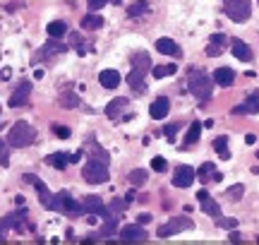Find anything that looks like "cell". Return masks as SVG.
Returning <instances> with one entry per match:
<instances>
[{
	"label": "cell",
	"instance_id": "b9f144b4",
	"mask_svg": "<svg viewBox=\"0 0 259 245\" xmlns=\"http://www.w3.org/2000/svg\"><path fill=\"white\" fill-rule=\"evenodd\" d=\"M0 166H3V169H8V166H10V154L5 149L0 151Z\"/></svg>",
	"mask_w": 259,
	"mask_h": 245
},
{
	"label": "cell",
	"instance_id": "83f0119b",
	"mask_svg": "<svg viewBox=\"0 0 259 245\" xmlns=\"http://www.w3.org/2000/svg\"><path fill=\"white\" fill-rule=\"evenodd\" d=\"M127 180L132 183V188H142V185L149 180V173L144 169H135V171H130Z\"/></svg>",
	"mask_w": 259,
	"mask_h": 245
},
{
	"label": "cell",
	"instance_id": "f6af8a7d",
	"mask_svg": "<svg viewBox=\"0 0 259 245\" xmlns=\"http://www.w3.org/2000/svg\"><path fill=\"white\" fill-rule=\"evenodd\" d=\"M228 240H231V243H240V240H242V236H240V233H235V231H233L231 236H228Z\"/></svg>",
	"mask_w": 259,
	"mask_h": 245
},
{
	"label": "cell",
	"instance_id": "484cf974",
	"mask_svg": "<svg viewBox=\"0 0 259 245\" xmlns=\"http://www.w3.org/2000/svg\"><path fill=\"white\" fill-rule=\"evenodd\" d=\"M213 149H216V154H219L223 161L231 159V151H228V137H226V135H221V137H216V140H213Z\"/></svg>",
	"mask_w": 259,
	"mask_h": 245
},
{
	"label": "cell",
	"instance_id": "d6a6232c",
	"mask_svg": "<svg viewBox=\"0 0 259 245\" xmlns=\"http://www.w3.org/2000/svg\"><path fill=\"white\" fill-rule=\"evenodd\" d=\"M199 135H202V123H192L190 125V130L185 135V144H194V142H199Z\"/></svg>",
	"mask_w": 259,
	"mask_h": 245
},
{
	"label": "cell",
	"instance_id": "44dd1931",
	"mask_svg": "<svg viewBox=\"0 0 259 245\" xmlns=\"http://www.w3.org/2000/svg\"><path fill=\"white\" fill-rule=\"evenodd\" d=\"M99 82H101L106 89H115V87H120L122 77H120V72H118V70H101Z\"/></svg>",
	"mask_w": 259,
	"mask_h": 245
},
{
	"label": "cell",
	"instance_id": "f546056e",
	"mask_svg": "<svg viewBox=\"0 0 259 245\" xmlns=\"http://www.w3.org/2000/svg\"><path fill=\"white\" fill-rule=\"evenodd\" d=\"M178 72V65H156L151 67V75L156 77V79H163V77H170Z\"/></svg>",
	"mask_w": 259,
	"mask_h": 245
},
{
	"label": "cell",
	"instance_id": "2e32d148",
	"mask_svg": "<svg viewBox=\"0 0 259 245\" xmlns=\"http://www.w3.org/2000/svg\"><path fill=\"white\" fill-rule=\"evenodd\" d=\"M197 178L202 180V183H219V180H223V176L216 171V164L206 161V164H202L197 169Z\"/></svg>",
	"mask_w": 259,
	"mask_h": 245
},
{
	"label": "cell",
	"instance_id": "8992f818",
	"mask_svg": "<svg viewBox=\"0 0 259 245\" xmlns=\"http://www.w3.org/2000/svg\"><path fill=\"white\" fill-rule=\"evenodd\" d=\"M192 226H194L192 219H187V217H176V219H170L168 224L158 226V238H170V236H176V233L190 231Z\"/></svg>",
	"mask_w": 259,
	"mask_h": 245
},
{
	"label": "cell",
	"instance_id": "c3c4849f",
	"mask_svg": "<svg viewBox=\"0 0 259 245\" xmlns=\"http://www.w3.org/2000/svg\"><path fill=\"white\" fill-rule=\"evenodd\" d=\"M245 140H247V144H254V142H257V137H254V135H247Z\"/></svg>",
	"mask_w": 259,
	"mask_h": 245
},
{
	"label": "cell",
	"instance_id": "277c9868",
	"mask_svg": "<svg viewBox=\"0 0 259 245\" xmlns=\"http://www.w3.org/2000/svg\"><path fill=\"white\" fill-rule=\"evenodd\" d=\"M223 10L233 22H247L252 15V0H226Z\"/></svg>",
	"mask_w": 259,
	"mask_h": 245
},
{
	"label": "cell",
	"instance_id": "ba28073f",
	"mask_svg": "<svg viewBox=\"0 0 259 245\" xmlns=\"http://www.w3.org/2000/svg\"><path fill=\"white\" fill-rule=\"evenodd\" d=\"M82 214H89V217H111V212H108V207L101 202V197L99 195H89V197L82 199Z\"/></svg>",
	"mask_w": 259,
	"mask_h": 245
},
{
	"label": "cell",
	"instance_id": "836d02e7",
	"mask_svg": "<svg viewBox=\"0 0 259 245\" xmlns=\"http://www.w3.org/2000/svg\"><path fill=\"white\" fill-rule=\"evenodd\" d=\"M242 195H245V188H242V185H233V188L226 190V197L231 199V202H238V199H242Z\"/></svg>",
	"mask_w": 259,
	"mask_h": 245
},
{
	"label": "cell",
	"instance_id": "7402d4cb",
	"mask_svg": "<svg viewBox=\"0 0 259 245\" xmlns=\"http://www.w3.org/2000/svg\"><path fill=\"white\" fill-rule=\"evenodd\" d=\"M213 82L219 87H231L235 82V70L231 67H219L216 72H213Z\"/></svg>",
	"mask_w": 259,
	"mask_h": 245
},
{
	"label": "cell",
	"instance_id": "9a60e30c",
	"mask_svg": "<svg viewBox=\"0 0 259 245\" xmlns=\"http://www.w3.org/2000/svg\"><path fill=\"white\" fill-rule=\"evenodd\" d=\"M120 238L122 240H130V243H142V240H147V231L142 224H130V226H122L120 228Z\"/></svg>",
	"mask_w": 259,
	"mask_h": 245
},
{
	"label": "cell",
	"instance_id": "ffe728a7",
	"mask_svg": "<svg viewBox=\"0 0 259 245\" xmlns=\"http://www.w3.org/2000/svg\"><path fill=\"white\" fill-rule=\"evenodd\" d=\"M130 63H132V70H142V72H149V70H151V58H149L147 51H137V53H132Z\"/></svg>",
	"mask_w": 259,
	"mask_h": 245
},
{
	"label": "cell",
	"instance_id": "603a6c76",
	"mask_svg": "<svg viewBox=\"0 0 259 245\" xmlns=\"http://www.w3.org/2000/svg\"><path fill=\"white\" fill-rule=\"evenodd\" d=\"M46 164L51 166V169L65 171V169H67V164H70V154H65V151H56V154H48V156H46Z\"/></svg>",
	"mask_w": 259,
	"mask_h": 245
},
{
	"label": "cell",
	"instance_id": "30bf717a",
	"mask_svg": "<svg viewBox=\"0 0 259 245\" xmlns=\"http://www.w3.org/2000/svg\"><path fill=\"white\" fill-rule=\"evenodd\" d=\"M22 180H27L29 185H34L36 188V192H38V202H41V207H46V209H51L53 207V195H51V190L44 185V180H38L34 173H24V178Z\"/></svg>",
	"mask_w": 259,
	"mask_h": 245
},
{
	"label": "cell",
	"instance_id": "1f68e13d",
	"mask_svg": "<svg viewBox=\"0 0 259 245\" xmlns=\"http://www.w3.org/2000/svg\"><path fill=\"white\" fill-rule=\"evenodd\" d=\"M82 27L84 29H101L103 17L101 15H87V17H82Z\"/></svg>",
	"mask_w": 259,
	"mask_h": 245
},
{
	"label": "cell",
	"instance_id": "7dc6e473",
	"mask_svg": "<svg viewBox=\"0 0 259 245\" xmlns=\"http://www.w3.org/2000/svg\"><path fill=\"white\" fill-rule=\"evenodd\" d=\"M3 79H10V77H12V70H10V67H5V70H3Z\"/></svg>",
	"mask_w": 259,
	"mask_h": 245
},
{
	"label": "cell",
	"instance_id": "5b68a950",
	"mask_svg": "<svg viewBox=\"0 0 259 245\" xmlns=\"http://www.w3.org/2000/svg\"><path fill=\"white\" fill-rule=\"evenodd\" d=\"M24 217H27V207L17 209V212H10L8 217L0 219V240H5L10 228H17L19 233L24 231Z\"/></svg>",
	"mask_w": 259,
	"mask_h": 245
},
{
	"label": "cell",
	"instance_id": "cb8c5ba5",
	"mask_svg": "<svg viewBox=\"0 0 259 245\" xmlns=\"http://www.w3.org/2000/svg\"><path fill=\"white\" fill-rule=\"evenodd\" d=\"M127 104H130V101H127V99H122V96H120V99H113L111 104L106 106V115H108V118H120V113L127 108Z\"/></svg>",
	"mask_w": 259,
	"mask_h": 245
},
{
	"label": "cell",
	"instance_id": "4fadbf2b",
	"mask_svg": "<svg viewBox=\"0 0 259 245\" xmlns=\"http://www.w3.org/2000/svg\"><path fill=\"white\" fill-rule=\"evenodd\" d=\"M197 199H199V207H202L204 214H209L211 219L221 217V207H219V202H213V199L209 197V192H206V190H199V192H197Z\"/></svg>",
	"mask_w": 259,
	"mask_h": 245
},
{
	"label": "cell",
	"instance_id": "e0dca14e",
	"mask_svg": "<svg viewBox=\"0 0 259 245\" xmlns=\"http://www.w3.org/2000/svg\"><path fill=\"white\" fill-rule=\"evenodd\" d=\"M168 111H170V101H168L166 96H158L156 101L149 106V115H151L154 120H161V118H166Z\"/></svg>",
	"mask_w": 259,
	"mask_h": 245
},
{
	"label": "cell",
	"instance_id": "8d00e7d4",
	"mask_svg": "<svg viewBox=\"0 0 259 245\" xmlns=\"http://www.w3.org/2000/svg\"><path fill=\"white\" fill-rule=\"evenodd\" d=\"M151 169L156 171V173H163V171L168 169L166 159H163V156H154V159H151Z\"/></svg>",
	"mask_w": 259,
	"mask_h": 245
},
{
	"label": "cell",
	"instance_id": "f907efd6",
	"mask_svg": "<svg viewBox=\"0 0 259 245\" xmlns=\"http://www.w3.org/2000/svg\"><path fill=\"white\" fill-rule=\"evenodd\" d=\"M257 159H259V151H257Z\"/></svg>",
	"mask_w": 259,
	"mask_h": 245
},
{
	"label": "cell",
	"instance_id": "681fc988",
	"mask_svg": "<svg viewBox=\"0 0 259 245\" xmlns=\"http://www.w3.org/2000/svg\"><path fill=\"white\" fill-rule=\"evenodd\" d=\"M3 149H5V142H3V140H0V151H3Z\"/></svg>",
	"mask_w": 259,
	"mask_h": 245
},
{
	"label": "cell",
	"instance_id": "74e56055",
	"mask_svg": "<svg viewBox=\"0 0 259 245\" xmlns=\"http://www.w3.org/2000/svg\"><path fill=\"white\" fill-rule=\"evenodd\" d=\"M221 53H223V48H221L219 41H211V46L206 48V56L209 58H216V56H221Z\"/></svg>",
	"mask_w": 259,
	"mask_h": 245
},
{
	"label": "cell",
	"instance_id": "52a82bcc",
	"mask_svg": "<svg viewBox=\"0 0 259 245\" xmlns=\"http://www.w3.org/2000/svg\"><path fill=\"white\" fill-rule=\"evenodd\" d=\"M56 212H65V214H82V202L70 197V192H58L53 195V207Z\"/></svg>",
	"mask_w": 259,
	"mask_h": 245
},
{
	"label": "cell",
	"instance_id": "bcb514c9",
	"mask_svg": "<svg viewBox=\"0 0 259 245\" xmlns=\"http://www.w3.org/2000/svg\"><path fill=\"white\" fill-rule=\"evenodd\" d=\"M82 159V151H77V154H70V164H74V161Z\"/></svg>",
	"mask_w": 259,
	"mask_h": 245
},
{
	"label": "cell",
	"instance_id": "d590c367",
	"mask_svg": "<svg viewBox=\"0 0 259 245\" xmlns=\"http://www.w3.org/2000/svg\"><path fill=\"white\" fill-rule=\"evenodd\" d=\"M127 205H130L127 199H125V202H120V199H113L111 207H108V212H111V214H118V212H120V214H122V212L127 209Z\"/></svg>",
	"mask_w": 259,
	"mask_h": 245
},
{
	"label": "cell",
	"instance_id": "d4e9b609",
	"mask_svg": "<svg viewBox=\"0 0 259 245\" xmlns=\"http://www.w3.org/2000/svg\"><path fill=\"white\" fill-rule=\"evenodd\" d=\"M115 228H118V217L111 214V217H106V224H103V228L99 231V236H92V238H108L115 233Z\"/></svg>",
	"mask_w": 259,
	"mask_h": 245
},
{
	"label": "cell",
	"instance_id": "7bdbcfd3",
	"mask_svg": "<svg viewBox=\"0 0 259 245\" xmlns=\"http://www.w3.org/2000/svg\"><path fill=\"white\" fill-rule=\"evenodd\" d=\"M19 8H24V5H22V3H8V5H5L8 12H15V10H19Z\"/></svg>",
	"mask_w": 259,
	"mask_h": 245
},
{
	"label": "cell",
	"instance_id": "60d3db41",
	"mask_svg": "<svg viewBox=\"0 0 259 245\" xmlns=\"http://www.w3.org/2000/svg\"><path fill=\"white\" fill-rule=\"evenodd\" d=\"M106 3H120V0H89V10L96 12V10H101Z\"/></svg>",
	"mask_w": 259,
	"mask_h": 245
},
{
	"label": "cell",
	"instance_id": "4dcf8cb0",
	"mask_svg": "<svg viewBox=\"0 0 259 245\" xmlns=\"http://www.w3.org/2000/svg\"><path fill=\"white\" fill-rule=\"evenodd\" d=\"M149 12V3L147 0H137V3H132L127 8V15L130 17H139V15H147Z\"/></svg>",
	"mask_w": 259,
	"mask_h": 245
},
{
	"label": "cell",
	"instance_id": "4316f807",
	"mask_svg": "<svg viewBox=\"0 0 259 245\" xmlns=\"http://www.w3.org/2000/svg\"><path fill=\"white\" fill-rule=\"evenodd\" d=\"M58 104L63 106V108H67V111H72V108L79 106V96L74 94V92H63L60 99H58Z\"/></svg>",
	"mask_w": 259,
	"mask_h": 245
},
{
	"label": "cell",
	"instance_id": "f35d334b",
	"mask_svg": "<svg viewBox=\"0 0 259 245\" xmlns=\"http://www.w3.org/2000/svg\"><path fill=\"white\" fill-rule=\"evenodd\" d=\"M53 132H56V137H60V140L70 137V128H65V125H53Z\"/></svg>",
	"mask_w": 259,
	"mask_h": 245
},
{
	"label": "cell",
	"instance_id": "f1b7e54d",
	"mask_svg": "<svg viewBox=\"0 0 259 245\" xmlns=\"http://www.w3.org/2000/svg\"><path fill=\"white\" fill-rule=\"evenodd\" d=\"M46 31H48V36L60 38V36H65V34H67V24H65L63 19H56V22H51V24L46 27Z\"/></svg>",
	"mask_w": 259,
	"mask_h": 245
},
{
	"label": "cell",
	"instance_id": "9c48e42d",
	"mask_svg": "<svg viewBox=\"0 0 259 245\" xmlns=\"http://www.w3.org/2000/svg\"><path fill=\"white\" fill-rule=\"evenodd\" d=\"M67 51V46L65 44H60V41H56V38L51 36V41L48 44H44V48H38L36 53H34V63H41V60H51V58L60 56V53H65Z\"/></svg>",
	"mask_w": 259,
	"mask_h": 245
},
{
	"label": "cell",
	"instance_id": "8fae6325",
	"mask_svg": "<svg viewBox=\"0 0 259 245\" xmlns=\"http://www.w3.org/2000/svg\"><path fill=\"white\" fill-rule=\"evenodd\" d=\"M194 178H197V171L192 166H178L176 173H173V185L176 188H190Z\"/></svg>",
	"mask_w": 259,
	"mask_h": 245
},
{
	"label": "cell",
	"instance_id": "5bb4252c",
	"mask_svg": "<svg viewBox=\"0 0 259 245\" xmlns=\"http://www.w3.org/2000/svg\"><path fill=\"white\" fill-rule=\"evenodd\" d=\"M233 115H250V113H259V92L250 94L240 106H235L231 111Z\"/></svg>",
	"mask_w": 259,
	"mask_h": 245
},
{
	"label": "cell",
	"instance_id": "7a4b0ae2",
	"mask_svg": "<svg viewBox=\"0 0 259 245\" xmlns=\"http://www.w3.org/2000/svg\"><path fill=\"white\" fill-rule=\"evenodd\" d=\"M82 176L87 183H92V185H103V183H108L111 180V173H108V164L101 159H89L87 164L82 166Z\"/></svg>",
	"mask_w": 259,
	"mask_h": 245
},
{
	"label": "cell",
	"instance_id": "e575fe53",
	"mask_svg": "<svg viewBox=\"0 0 259 245\" xmlns=\"http://www.w3.org/2000/svg\"><path fill=\"white\" fill-rule=\"evenodd\" d=\"M178 130H180V123H170V125H166V128H163V135L168 137V142H176Z\"/></svg>",
	"mask_w": 259,
	"mask_h": 245
},
{
	"label": "cell",
	"instance_id": "ab89813d",
	"mask_svg": "<svg viewBox=\"0 0 259 245\" xmlns=\"http://www.w3.org/2000/svg\"><path fill=\"white\" fill-rule=\"evenodd\" d=\"M216 224H219V226H223V228H235L238 226V219H216Z\"/></svg>",
	"mask_w": 259,
	"mask_h": 245
},
{
	"label": "cell",
	"instance_id": "6da1fadb",
	"mask_svg": "<svg viewBox=\"0 0 259 245\" xmlns=\"http://www.w3.org/2000/svg\"><path fill=\"white\" fill-rule=\"evenodd\" d=\"M187 87H190V94H192L197 101H202V104H206L213 94V79L204 75L202 70H192V72H190Z\"/></svg>",
	"mask_w": 259,
	"mask_h": 245
},
{
	"label": "cell",
	"instance_id": "d6986e66",
	"mask_svg": "<svg viewBox=\"0 0 259 245\" xmlns=\"http://www.w3.org/2000/svg\"><path fill=\"white\" fill-rule=\"evenodd\" d=\"M231 51L233 56L238 58V60H242V63H250L252 60V48L242 41V38H233L231 41Z\"/></svg>",
	"mask_w": 259,
	"mask_h": 245
},
{
	"label": "cell",
	"instance_id": "7c38bea8",
	"mask_svg": "<svg viewBox=\"0 0 259 245\" xmlns=\"http://www.w3.org/2000/svg\"><path fill=\"white\" fill-rule=\"evenodd\" d=\"M29 96H31V85H29V82H22V85L12 92V96L8 99V106L10 108H22V106L29 101Z\"/></svg>",
	"mask_w": 259,
	"mask_h": 245
},
{
	"label": "cell",
	"instance_id": "ee69618b",
	"mask_svg": "<svg viewBox=\"0 0 259 245\" xmlns=\"http://www.w3.org/2000/svg\"><path fill=\"white\" fill-rule=\"evenodd\" d=\"M149 221H151V214H142V217L137 219V224H142V226H144V224H149Z\"/></svg>",
	"mask_w": 259,
	"mask_h": 245
},
{
	"label": "cell",
	"instance_id": "3957f363",
	"mask_svg": "<svg viewBox=\"0 0 259 245\" xmlns=\"http://www.w3.org/2000/svg\"><path fill=\"white\" fill-rule=\"evenodd\" d=\"M8 142H10V147H15V149L29 147V144L36 142V130H34L29 123L19 120L12 125V130H10V135H8Z\"/></svg>",
	"mask_w": 259,
	"mask_h": 245
},
{
	"label": "cell",
	"instance_id": "ac0fdd59",
	"mask_svg": "<svg viewBox=\"0 0 259 245\" xmlns=\"http://www.w3.org/2000/svg\"><path fill=\"white\" fill-rule=\"evenodd\" d=\"M156 51H158V53H163V56H176V58L183 56L180 46H178L173 38H168V36H161V38H158V41H156Z\"/></svg>",
	"mask_w": 259,
	"mask_h": 245
}]
</instances>
